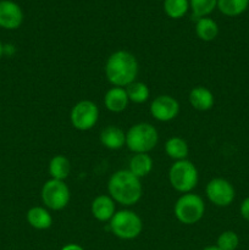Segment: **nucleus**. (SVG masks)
<instances>
[{
	"label": "nucleus",
	"instance_id": "27",
	"mask_svg": "<svg viewBox=\"0 0 249 250\" xmlns=\"http://www.w3.org/2000/svg\"><path fill=\"white\" fill-rule=\"evenodd\" d=\"M61 250H84V249H83L81 246H78V244L71 243V244H67V246L63 247Z\"/></svg>",
	"mask_w": 249,
	"mask_h": 250
},
{
	"label": "nucleus",
	"instance_id": "25",
	"mask_svg": "<svg viewBox=\"0 0 249 250\" xmlns=\"http://www.w3.org/2000/svg\"><path fill=\"white\" fill-rule=\"evenodd\" d=\"M239 237L233 231H225L219 236L216 247L221 250H236L238 248Z\"/></svg>",
	"mask_w": 249,
	"mask_h": 250
},
{
	"label": "nucleus",
	"instance_id": "21",
	"mask_svg": "<svg viewBox=\"0 0 249 250\" xmlns=\"http://www.w3.org/2000/svg\"><path fill=\"white\" fill-rule=\"evenodd\" d=\"M249 6V0H217V9L229 17L239 16Z\"/></svg>",
	"mask_w": 249,
	"mask_h": 250
},
{
	"label": "nucleus",
	"instance_id": "7",
	"mask_svg": "<svg viewBox=\"0 0 249 250\" xmlns=\"http://www.w3.org/2000/svg\"><path fill=\"white\" fill-rule=\"evenodd\" d=\"M42 200L48 209L54 211L62 210L70 202V189L63 181L51 178L42 188Z\"/></svg>",
	"mask_w": 249,
	"mask_h": 250
},
{
	"label": "nucleus",
	"instance_id": "18",
	"mask_svg": "<svg viewBox=\"0 0 249 250\" xmlns=\"http://www.w3.org/2000/svg\"><path fill=\"white\" fill-rule=\"evenodd\" d=\"M195 33H197L198 38L202 39V41L211 42L219 34V26L210 17H202V19L197 20Z\"/></svg>",
	"mask_w": 249,
	"mask_h": 250
},
{
	"label": "nucleus",
	"instance_id": "4",
	"mask_svg": "<svg viewBox=\"0 0 249 250\" xmlns=\"http://www.w3.org/2000/svg\"><path fill=\"white\" fill-rule=\"evenodd\" d=\"M168 180L173 189L186 194L190 193L197 187L199 175L194 164L188 160H180L171 166Z\"/></svg>",
	"mask_w": 249,
	"mask_h": 250
},
{
	"label": "nucleus",
	"instance_id": "29",
	"mask_svg": "<svg viewBox=\"0 0 249 250\" xmlns=\"http://www.w3.org/2000/svg\"><path fill=\"white\" fill-rule=\"evenodd\" d=\"M2 54H4V45H2L1 42H0V58L2 56Z\"/></svg>",
	"mask_w": 249,
	"mask_h": 250
},
{
	"label": "nucleus",
	"instance_id": "19",
	"mask_svg": "<svg viewBox=\"0 0 249 250\" xmlns=\"http://www.w3.org/2000/svg\"><path fill=\"white\" fill-rule=\"evenodd\" d=\"M165 151L171 159L180 161L186 160L188 153H189V149H188V144L185 139L180 138V137H172L166 142Z\"/></svg>",
	"mask_w": 249,
	"mask_h": 250
},
{
	"label": "nucleus",
	"instance_id": "11",
	"mask_svg": "<svg viewBox=\"0 0 249 250\" xmlns=\"http://www.w3.org/2000/svg\"><path fill=\"white\" fill-rule=\"evenodd\" d=\"M23 21V11L12 0H0V27L5 29L19 28Z\"/></svg>",
	"mask_w": 249,
	"mask_h": 250
},
{
	"label": "nucleus",
	"instance_id": "10",
	"mask_svg": "<svg viewBox=\"0 0 249 250\" xmlns=\"http://www.w3.org/2000/svg\"><path fill=\"white\" fill-rule=\"evenodd\" d=\"M180 112V104L170 95H159L150 105V114L155 120L168 122L176 119Z\"/></svg>",
	"mask_w": 249,
	"mask_h": 250
},
{
	"label": "nucleus",
	"instance_id": "17",
	"mask_svg": "<svg viewBox=\"0 0 249 250\" xmlns=\"http://www.w3.org/2000/svg\"><path fill=\"white\" fill-rule=\"evenodd\" d=\"M27 221L36 229H48L53 225V217L44 208L34 207L27 212Z\"/></svg>",
	"mask_w": 249,
	"mask_h": 250
},
{
	"label": "nucleus",
	"instance_id": "12",
	"mask_svg": "<svg viewBox=\"0 0 249 250\" xmlns=\"http://www.w3.org/2000/svg\"><path fill=\"white\" fill-rule=\"evenodd\" d=\"M92 214L98 221L106 222L115 215V202L109 195H99L92 203Z\"/></svg>",
	"mask_w": 249,
	"mask_h": 250
},
{
	"label": "nucleus",
	"instance_id": "5",
	"mask_svg": "<svg viewBox=\"0 0 249 250\" xmlns=\"http://www.w3.org/2000/svg\"><path fill=\"white\" fill-rule=\"evenodd\" d=\"M110 229L120 239L131 241L142 233L143 222L142 219L131 210H121L115 212L110 220Z\"/></svg>",
	"mask_w": 249,
	"mask_h": 250
},
{
	"label": "nucleus",
	"instance_id": "15",
	"mask_svg": "<svg viewBox=\"0 0 249 250\" xmlns=\"http://www.w3.org/2000/svg\"><path fill=\"white\" fill-rule=\"evenodd\" d=\"M189 103L199 111H208L214 106V95L208 88L195 87L189 93Z\"/></svg>",
	"mask_w": 249,
	"mask_h": 250
},
{
	"label": "nucleus",
	"instance_id": "16",
	"mask_svg": "<svg viewBox=\"0 0 249 250\" xmlns=\"http://www.w3.org/2000/svg\"><path fill=\"white\" fill-rule=\"evenodd\" d=\"M151 170H153V159L148 154H134L129 160L128 171H131L136 177H145L151 172Z\"/></svg>",
	"mask_w": 249,
	"mask_h": 250
},
{
	"label": "nucleus",
	"instance_id": "28",
	"mask_svg": "<svg viewBox=\"0 0 249 250\" xmlns=\"http://www.w3.org/2000/svg\"><path fill=\"white\" fill-rule=\"evenodd\" d=\"M203 250H221V249L217 248L216 246H209V247H207V248H204Z\"/></svg>",
	"mask_w": 249,
	"mask_h": 250
},
{
	"label": "nucleus",
	"instance_id": "1",
	"mask_svg": "<svg viewBox=\"0 0 249 250\" xmlns=\"http://www.w3.org/2000/svg\"><path fill=\"white\" fill-rule=\"evenodd\" d=\"M105 75L107 81L115 87H127L136 81L138 75V62L129 51L117 50L107 59Z\"/></svg>",
	"mask_w": 249,
	"mask_h": 250
},
{
	"label": "nucleus",
	"instance_id": "14",
	"mask_svg": "<svg viewBox=\"0 0 249 250\" xmlns=\"http://www.w3.org/2000/svg\"><path fill=\"white\" fill-rule=\"evenodd\" d=\"M100 142L105 148L119 150L126 144V133L119 127L109 126L100 133Z\"/></svg>",
	"mask_w": 249,
	"mask_h": 250
},
{
	"label": "nucleus",
	"instance_id": "23",
	"mask_svg": "<svg viewBox=\"0 0 249 250\" xmlns=\"http://www.w3.org/2000/svg\"><path fill=\"white\" fill-rule=\"evenodd\" d=\"M126 93L128 99L132 103H136V104H142V103L146 102L149 94H150L148 85L142 82H136V81L129 85H127Z\"/></svg>",
	"mask_w": 249,
	"mask_h": 250
},
{
	"label": "nucleus",
	"instance_id": "13",
	"mask_svg": "<svg viewBox=\"0 0 249 250\" xmlns=\"http://www.w3.org/2000/svg\"><path fill=\"white\" fill-rule=\"evenodd\" d=\"M128 97L124 88L112 87L105 94L104 103L105 106L111 112H122L128 105Z\"/></svg>",
	"mask_w": 249,
	"mask_h": 250
},
{
	"label": "nucleus",
	"instance_id": "20",
	"mask_svg": "<svg viewBox=\"0 0 249 250\" xmlns=\"http://www.w3.org/2000/svg\"><path fill=\"white\" fill-rule=\"evenodd\" d=\"M71 171L70 161L62 155L54 156L49 164V173L53 180L63 181L68 177Z\"/></svg>",
	"mask_w": 249,
	"mask_h": 250
},
{
	"label": "nucleus",
	"instance_id": "22",
	"mask_svg": "<svg viewBox=\"0 0 249 250\" xmlns=\"http://www.w3.org/2000/svg\"><path fill=\"white\" fill-rule=\"evenodd\" d=\"M189 9L188 0H164V10L168 17L173 20L181 19Z\"/></svg>",
	"mask_w": 249,
	"mask_h": 250
},
{
	"label": "nucleus",
	"instance_id": "24",
	"mask_svg": "<svg viewBox=\"0 0 249 250\" xmlns=\"http://www.w3.org/2000/svg\"><path fill=\"white\" fill-rule=\"evenodd\" d=\"M189 5L193 11L192 19L199 20L214 11L217 7V0H189Z\"/></svg>",
	"mask_w": 249,
	"mask_h": 250
},
{
	"label": "nucleus",
	"instance_id": "6",
	"mask_svg": "<svg viewBox=\"0 0 249 250\" xmlns=\"http://www.w3.org/2000/svg\"><path fill=\"white\" fill-rule=\"evenodd\" d=\"M205 204L198 194L186 193L175 204V216L181 224L194 225L203 219Z\"/></svg>",
	"mask_w": 249,
	"mask_h": 250
},
{
	"label": "nucleus",
	"instance_id": "8",
	"mask_svg": "<svg viewBox=\"0 0 249 250\" xmlns=\"http://www.w3.org/2000/svg\"><path fill=\"white\" fill-rule=\"evenodd\" d=\"M71 124L78 131H88L93 128L99 119L98 106L90 100L77 103L71 110Z\"/></svg>",
	"mask_w": 249,
	"mask_h": 250
},
{
	"label": "nucleus",
	"instance_id": "2",
	"mask_svg": "<svg viewBox=\"0 0 249 250\" xmlns=\"http://www.w3.org/2000/svg\"><path fill=\"white\" fill-rule=\"evenodd\" d=\"M107 189L114 202L124 207L137 204L143 193L141 178L136 177L128 170H120L115 172L110 177Z\"/></svg>",
	"mask_w": 249,
	"mask_h": 250
},
{
	"label": "nucleus",
	"instance_id": "26",
	"mask_svg": "<svg viewBox=\"0 0 249 250\" xmlns=\"http://www.w3.org/2000/svg\"><path fill=\"white\" fill-rule=\"evenodd\" d=\"M241 215L244 220L249 221V197L242 202L241 204Z\"/></svg>",
	"mask_w": 249,
	"mask_h": 250
},
{
	"label": "nucleus",
	"instance_id": "9",
	"mask_svg": "<svg viewBox=\"0 0 249 250\" xmlns=\"http://www.w3.org/2000/svg\"><path fill=\"white\" fill-rule=\"evenodd\" d=\"M208 199L216 207H228L234 200V188L224 178H214L207 185Z\"/></svg>",
	"mask_w": 249,
	"mask_h": 250
},
{
	"label": "nucleus",
	"instance_id": "3",
	"mask_svg": "<svg viewBox=\"0 0 249 250\" xmlns=\"http://www.w3.org/2000/svg\"><path fill=\"white\" fill-rule=\"evenodd\" d=\"M158 141V131L153 125L146 124V122L134 125L126 133L127 148L134 154H148L155 148Z\"/></svg>",
	"mask_w": 249,
	"mask_h": 250
}]
</instances>
